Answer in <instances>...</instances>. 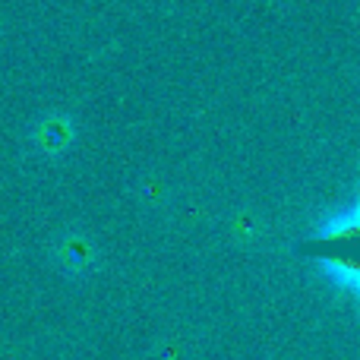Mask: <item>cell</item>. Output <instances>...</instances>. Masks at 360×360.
Segmentation results:
<instances>
[{
  "label": "cell",
  "instance_id": "3957f363",
  "mask_svg": "<svg viewBox=\"0 0 360 360\" xmlns=\"http://www.w3.org/2000/svg\"><path fill=\"white\" fill-rule=\"evenodd\" d=\"M70 139H73V120L67 114H54V117H48L38 127V146L48 155H60L70 146Z\"/></svg>",
  "mask_w": 360,
  "mask_h": 360
},
{
  "label": "cell",
  "instance_id": "277c9868",
  "mask_svg": "<svg viewBox=\"0 0 360 360\" xmlns=\"http://www.w3.org/2000/svg\"><path fill=\"white\" fill-rule=\"evenodd\" d=\"M95 262V250L86 237H67L60 243V266L67 269L70 275H82L89 272Z\"/></svg>",
  "mask_w": 360,
  "mask_h": 360
},
{
  "label": "cell",
  "instance_id": "7a4b0ae2",
  "mask_svg": "<svg viewBox=\"0 0 360 360\" xmlns=\"http://www.w3.org/2000/svg\"><path fill=\"white\" fill-rule=\"evenodd\" d=\"M316 266L319 272L329 278V285L335 291H345L360 304V256H326L316 253Z\"/></svg>",
  "mask_w": 360,
  "mask_h": 360
},
{
  "label": "cell",
  "instance_id": "6da1fadb",
  "mask_svg": "<svg viewBox=\"0 0 360 360\" xmlns=\"http://www.w3.org/2000/svg\"><path fill=\"white\" fill-rule=\"evenodd\" d=\"M332 240H360V190L351 196V202L326 212L319 224L313 228L310 243H332Z\"/></svg>",
  "mask_w": 360,
  "mask_h": 360
}]
</instances>
